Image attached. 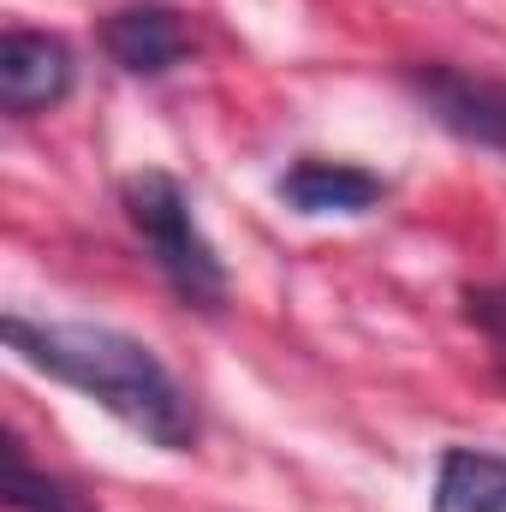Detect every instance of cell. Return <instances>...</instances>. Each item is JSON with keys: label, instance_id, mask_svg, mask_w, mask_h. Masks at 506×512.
Segmentation results:
<instances>
[{"label": "cell", "instance_id": "6da1fadb", "mask_svg": "<svg viewBox=\"0 0 506 512\" xmlns=\"http://www.w3.org/2000/svg\"><path fill=\"white\" fill-rule=\"evenodd\" d=\"M0 334L30 370L96 399L126 429H137L149 447H161V453L197 447L191 393L155 358V346H143L137 334L102 328V322H30V316H6Z\"/></svg>", "mask_w": 506, "mask_h": 512}, {"label": "cell", "instance_id": "7a4b0ae2", "mask_svg": "<svg viewBox=\"0 0 506 512\" xmlns=\"http://www.w3.org/2000/svg\"><path fill=\"white\" fill-rule=\"evenodd\" d=\"M120 203H126V221L137 227V239L155 256V268L167 274V286L197 310H221L227 304V262L209 245V233L197 227L191 191L167 167H143L120 185Z\"/></svg>", "mask_w": 506, "mask_h": 512}, {"label": "cell", "instance_id": "3957f363", "mask_svg": "<svg viewBox=\"0 0 506 512\" xmlns=\"http://www.w3.org/2000/svg\"><path fill=\"white\" fill-rule=\"evenodd\" d=\"M405 90L417 96V108L435 126H447L459 143H477V149L506 155V84L501 78L423 60V66H405Z\"/></svg>", "mask_w": 506, "mask_h": 512}, {"label": "cell", "instance_id": "277c9868", "mask_svg": "<svg viewBox=\"0 0 506 512\" xmlns=\"http://www.w3.org/2000/svg\"><path fill=\"white\" fill-rule=\"evenodd\" d=\"M78 84V54L66 36L48 30H6L0 36V108L12 120H36L60 108Z\"/></svg>", "mask_w": 506, "mask_h": 512}, {"label": "cell", "instance_id": "5b68a950", "mask_svg": "<svg viewBox=\"0 0 506 512\" xmlns=\"http://www.w3.org/2000/svg\"><path fill=\"white\" fill-rule=\"evenodd\" d=\"M102 48L131 78H161L191 60V24L173 0H126L102 18Z\"/></svg>", "mask_w": 506, "mask_h": 512}, {"label": "cell", "instance_id": "8992f818", "mask_svg": "<svg viewBox=\"0 0 506 512\" xmlns=\"http://www.w3.org/2000/svg\"><path fill=\"white\" fill-rule=\"evenodd\" d=\"M274 191L298 215H370L387 197V179L370 167H352V161H316L310 155V161H292Z\"/></svg>", "mask_w": 506, "mask_h": 512}, {"label": "cell", "instance_id": "52a82bcc", "mask_svg": "<svg viewBox=\"0 0 506 512\" xmlns=\"http://www.w3.org/2000/svg\"><path fill=\"white\" fill-rule=\"evenodd\" d=\"M435 512H506V453L447 447L435 465Z\"/></svg>", "mask_w": 506, "mask_h": 512}, {"label": "cell", "instance_id": "ba28073f", "mask_svg": "<svg viewBox=\"0 0 506 512\" xmlns=\"http://www.w3.org/2000/svg\"><path fill=\"white\" fill-rule=\"evenodd\" d=\"M0 453H6V507L12 512H96L72 483H60V477H48V471H36L30 459H24V441L6 429L0 435Z\"/></svg>", "mask_w": 506, "mask_h": 512}, {"label": "cell", "instance_id": "9c48e42d", "mask_svg": "<svg viewBox=\"0 0 506 512\" xmlns=\"http://www.w3.org/2000/svg\"><path fill=\"white\" fill-rule=\"evenodd\" d=\"M465 322L483 328V340L495 346V370L506 382V286H465Z\"/></svg>", "mask_w": 506, "mask_h": 512}]
</instances>
